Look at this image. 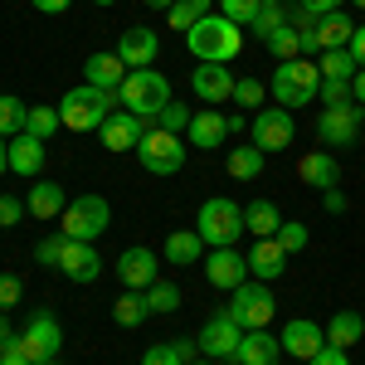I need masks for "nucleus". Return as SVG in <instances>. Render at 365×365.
<instances>
[{"label": "nucleus", "instance_id": "nucleus-2", "mask_svg": "<svg viewBox=\"0 0 365 365\" xmlns=\"http://www.w3.org/2000/svg\"><path fill=\"white\" fill-rule=\"evenodd\" d=\"M185 44H190L195 63H234L239 49H244V25H234L220 10H210V15L185 34Z\"/></svg>", "mask_w": 365, "mask_h": 365}, {"label": "nucleus", "instance_id": "nucleus-8", "mask_svg": "<svg viewBox=\"0 0 365 365\" xmlns=\"http://www.w3.org/2000/svg\"><path fill=\"white\" fill-rule=\"evenodd\" d=\"M225 312L244 327V331H258V327H268V322L278 317V302H273V287H268V282L249 278V282H239V287L229 292Z\"/></svg>", "mask_w": 365, "mask_h": 365}, {"label": "nucleus", "instance_id": "nucleus-13", "mask_svg": "<svg viewBox=\"0 0 365 365\" xmlns=\"http://www.w3.org/2000/svg\"><path fill=\"white\" fill-rule=\"evenodd\" d=\"M151 127H156V117H132V113L117 108V113L98 127V141H103L108 151H137V141L146 137Z\"/></svg>", "mask_w": 365, "mask_h": 365}, {"label": "nucleus", "instance_id": "nucleus-50", "mask_svg": "<svg viewBox=\"0 0 365 365\" xmlns=\"http://www.w3.org/2000/svg\"><path fill=\"white\" fill-rule=\"evenodd\" d=\"M170 346H175V356H180L185 365H190V361H200V341H195V336H175Z\"/></svg>", "mask_w": 365, "mask_h": 365}, {"label": "nucleus", "instance_id": "nucleus-61", "mask_svg": "<svg viewBox=\"0 0 365 365\" xmlns=\"http://www.w3.org/2000/svg\"><path fill=\"white\" fill-rule=\"evenodd\" d=\"M93 5H117V0H93Z\"/></svg>", "mask_w": 365, "mask_h": 365}, {"label": "nucleus", "instance_id": "nucleus-31", "mask_svg": "<svg viewBox=\"0 0 365 365\" xmlns=\"http://www.w3.org/2000/svg\"><path fill=\"white\" fill-rule=\"evenodd\" d=\"M229 175H234V180H258V175H263V166H268V156H263V151H258V146H234V151H229Z\"/></svg>", "mask_w": 365, "mask_h": 365}, {"label": "nucleus", "instance_id": "nucleus-36", "mask_svg": "<svg viewBox=\"0 0 365 365\" xmlns=\"http://www.w3.org/2000/svg\"><path fill=\"white\" fill-rule=\"evenodd\" d=\"M180 302H185V297H180V287H175V282H161V278H156L151 287H146V307H151V317H170Z\"/></svg>", "mask_w": 365, "mask_h": 365}, {"label": "nucleus", "instance_id": "nucleus-63", "mask_svg": "<svg viewBox=\"0 0 365 365\" xmlns=\"http://www.w3.org/2000/svg\"><path fill=\"white\" fill-rule=\"evenodd\" d=\"M44 365H58V361H44Z\"/></svg>", "mask_w": 365, "mask_h": 365}, {"label": "nucleus", "instance_id": "nucleus-44", "mask_svg": "<svg viewBox=\"0 0 365 365\" xmlns=\"http://www.w3.org/2000/svg\"><path fill=\"white\" fill-rule=\"evenodd\" d=\"M322 108H346V103H356L351 98V83H341V78H322Z\"/></svg>", "mask_w": 365, "mask_h": 365}, {"label": "nucleus", "instance_id": "nucleus-10", "mask_svg": "<svg viewBox=\"0 0 365 365\" xmlns=\"http://www.w3.org/2000/svg\"><path fill=\"white\" fill-rule=\"evenodd\" d=\"M253 146L263 151V156H273V151H287L292 141H297V122L287 108H263V113H253Z\"/></svg>", "mask_w": 365, "mask_h": 365}, {"label": "nucleus", "instance_id": "nucleus-18", "mask_svg": "<svg viewBox=\"0 0 365 365\" xmlns=\"http://www.w3.org/2000/svg\"><path fill=\"white\" fill-rule=\"evenodd\" d=\"M282 351L292 356V361H312L322 346H327V327H317V322H307V317H292L287 327H282Z\"/></svg>", "mask_w": 365, "mask_h": 365}, {"label": "nucleus", "instance_id": "nucleus-38", "mask_svg": "<svg viewBox=\"0 0 365 365\" xmlns=\"http://www.w3.org/2000/svg\"><path fill=\"white\" fill-rule=\"evenodd\" d=\"M190 108H185V103H175V98H170L166 108H161V113H156V127H161V132H175V137H185V132H190Z\"/></svg>", "mask_w": 365, "mask_h": 365}, {"label": "nucleus", "instance_id": "nucleus-60", "mask_svg": "<svg viewBox=\"0 0 365 365\" xmlns=\"http://www.w3.org/2000/svg\"><path fill=\"white\" fill-rule=\"evenodd\" d=\"M190 365H215V361H210V356H205V361H190Z\"/></svg>", "mask_w": 365, "mask_h": 365}, {"label": "nucleus", "instance_id": "nucleus-40", "mask_svg": "<svg viewBox=\"0 0 365 365\" xmlns=\"http://www.w3.org/2000/svg\"><path fill=\"white\" fill-rule=\"evenodd\" d=\"M58 127H63V122H58V108H29V122H25V132H29V137L49 141V137L58 132Z\"/></svg>", "mask_w": 365, "mask_h": 365}, {"label": "nucleus", "instance_id": "nucleus-35", "mask_svg": "<svg viewBox=\"0 0 365 365\" xmlns=\"http://www.w3.org/2000/svg\"><path fill=\"white\" fill-rule=\"evenodd\" d=\"M282 25H287V10H282V0H263V10L253 15L249 34H253V39H263V44H268V39H273V34H278Z\"/></svg>", "mask_w": 365, "mask_h": 365}, {"label": "nucleus", "instance_id": "nucleus-41", "mask_svg": "<svg viewBox=\"0 0 365 365\" xmlns=\"http://www.w3.org/2000/svg\"><path fill=\"white\" fill-rule=\"evenodd\" d=\"M258 10H263V0H220V15L234 20V25H244V29L253 25V15H258Z\"/></svg>", "mask_w": 365, "mask_h": 365}, {"label": "nucleus", "instance_id": "nucleus-32", "mask_svg": "<svg viewBox=\"0 0 365 365\" xmlns=\"http://www.w3.org/2000/svg\"><path fill=\"white\" fill-rule=\"evenodd\" d=\"M146 317H151V307H146V292H132V287H127V292L113 302V322H117V327H127V331H132V327H141Z\"/></svg>", "mask_w": 365, "mask_h": 365}, {"label": "nucleus", "instance_id": "nucleus-23", "mask_svg": "<svg viewBox=\"0 0 365 365\" xmlns=\"http://www.w3.org/2000/svg\"><path fill=\"white\" fill-rule=\"evenodd\" d=\"M132 68L117 58V49H103V54H88V63H83V78L93 88H108V93H117L122 88V78H127Z\"/></svg>", "mask_w": 365, "mask_h": 365}, {"label": "nucleus", "instance_id": "nucleus-51", "mask_svg": "<svg viewBox=\"0 0 365 365\" xmlns=\"http://www.w3.org/2000/svg\"><path fill=\"white\" fill-rule=\"evenodd\" d=\"M322 205H327V215H346V195H341V185H336V190H322Z\"/></svg>", "mask_w": 365, "mask_h": 365}, {"label": "nucleus", "instance_id": "nucleus-1", "mask_svg": "<svg viewBox=\"0 0 365 365\" xmlns=\"http://www.w3.org/2000/svg\"><path fill=\"white\" fill-rule=\"evenodd\" d=\"M117 108H122L117 93L93 88V83H78V88H68V93L58 98V122H63L68 132H98Z\"/></svg>", "mask_w": 365, "mask_h": 365}, {"label": "nucleus", "instance_id": "nucleus-27", "mask_svg": "<svg viewBox=\"0 0 365 365\" xmlns=\"http://www.w3.org/2000/svg\"><path fill=\"white\" fill-rule=\"evenodd\" d=\"M297 175H302L307 185H317V190H336L341 185V166L327 151H307V156L297 161Z\"/></svg>", "mask_w": 365, "mask_h": 365}, {"label": "nucleus", "instance_id": "nucleus-49", "mask_svg": "<svg viewBox=\"0 0 365 365\" xmlns=\"http://www.w3.org/2000/svg\"><path fill=\"white\" fill-rule=\"evenodd\" d=\"M307 365H351V356H346V351H336V346H322Z\"/></svg>", "mask_w": 365, "mask_h": 365}, {"label": "nucleus", "instance_id": "nucleus-56", "mask_svg": "<svg viewBox=\"0 0 365 365\" xmlns=\"http://www.w3.org/2000/svg\"><path fill=\"white\" fill-rule=\"evenodd\" d=\"M0 365H34L25 356V351H20V346H10V351H5V356H0Z\"/></svg>", "mask_w": 365, "mask_h": 365}, {"label": "nucleus", "instance_id": "nucleus-37", "mask_svg": "<svg viewBox=\"0 0 365 365\" xmlns=\"http://www.w3.org/2000/svg\"><path fill=\"white\" fill-rule=\"evenodd\" d=\"M205 15H210V0H175V5H170V29L190 34Z\"/></svg>", "mask_w": 365, "mask_h": 365}, {"label": "nucleus", "instance_id": "nucleus-16", "mask_svg": "<svg viewBox=\"0 0 365 365\" xmlns=\"http://www.w3.org/2000/svg\"><path fill=\"white\" fill-rule=\"evenodd\" d=\"M117 278H122V287H132V292H146L151 282L161 278V258L151 249H122V258H117Z\"/></svg>", "mask_w": 365, "mask_h": 365}, {"label": "nucleus", "instance_id": "nucleus-15", "mask_svg": "<svg viewBox=\"0 0 365 365\" xmlns=\"http://www.w3.org/2000/svg\"><path fill=\"white\" fill-rule=\"evenodd\" d=\"M205 278H210V287H220V292H234L239 282H249V253L210 249V258H205Z\"/></svg>", "mask_w": 365, "mask_h": 365}, {"label": "nucleus", "instance_id": "nucleus-28", "mask_svg": "<svg viewBox=\"0 0 365 365\" xmlns=\"http://www.w3.org/2000/svg\"><path fill=\"white\" fill-rule=\"evenodd\" d=\"M244 229H249L253 239H278L282 210L273 205V200H249V210H244Z\"/></svg>", "mask_w": 365, "mask_h": 365}, {"label": "nucleus", "instance_id": "nucleus-43", "mask_svg": "<svg viewBox=\"0 0 365 365\" xmlns=\"http://www.w3.org/2000/svg\"><path fill=\"white\" fill-rule=\"evenodd\" d=\"M63 249H68V234H49V239H39V244H34V258H39L44 268H58Z\"/></svg>", "mask_w": 365, "mask_h": 365}, {"label": "nucleus", "instance_id": "nucleus-3", "mask_svg": "<svg viewBox=\"0 0 365 365\" xmlns=\"http://www.w3.org/2000/svg\"><path fill=\"white\" fill-rule=\"evenodd\" d=\"M268 93H273V103L287 108V113L292 108H307V103H317V93H322V68L312 58H287V63L273 68Z\"/></svg>", "mask_w": 365, "mask_h": 365}, {"label": "nucleus", "instance_id": "nucleus-20", "mask_svg": "<svg viewBox=\"0 0 365 365\" xmlns=\"http://www.w3.org/2000/svg\"><path fill=\"white\" fill-rule=\"evenodd\" d=\"M225 137H229V117L220 113V108H200V113L190 117V132H185V141H190V146L215 151V146H225Z\"/></svg>", "mask_w": 365, "mask_h": 365}, {"label": "nucleus", "instance_id": "nucleus-59", "mask_svg": "<svg viewBox=\"0 0 365 365\" xmlns=\"http://www.w3.org/2000/svg\"><path fill=\"white\" fill-rule=\"evenodd\" d=\"M146 5H151V10H170L175 0H146Z\"/></svg>", "mask_w": 365, "mask_h": 365}, {"label": "nucleus", "instance_id": "nucleus-55", "mask_svg": "<svg viewBox=\"0 0 365 365\" xmlns=\"http://www.w3.org/2000/svg\"><path fill=\"white\" fill-rule=\"evenodd\" d=\"M351 54H356V63L365 68V25H356V34H351V44H346Z\"/></svg>", "mask_w": 365, "mask_h": 365}, {"label": "nucleus", "instance_id": "nucleus-14", "mask_svg": "<svg viewBox=\"0 0 365 365\" xmlns=\"http://www.w3.org/2000/svg\"><path fill=\"white\" fill-rule=\"evenodd\" d=\"M117 58H122L127 68H151V63L161 58V34L151 25H127L122 39H117Z\"/></svg>", "mask_w": 365, "mask_h": 365}, {"label": "nucleus", "instance_id": "nucleus-7", "mask_svg": "<svg viewBox=\"0 0 365 365\" xmlns=\"http://www.w3.org/2000/svg\"><path fill=\"white\" fill-rule=\"evenodd\" d=\"M185 156H190V141L175 137V132H161V127H151V132L137 141V161H141V170H151V175H175V170H185Z\"/></svg>", "mask_w": 365, "mask_h": 365}, {"label": "nucleus", "instance_id": "nucleus-34", "mask_svg": "<svg viewBox=\"0 0 365 365\" xmlns=\"http://www.w3.org/2000/svg\"><path fill=\"white\" fill-rule=\"evenodd\" d=\"M25 122H29V103H20L15 93H0V137H5V141L20 137Z\"/></svg>", "mask_w": 365, "mask_h": 365}, {"label": "nucleus", "instance_id": "nucleus-33", "mask_svg": "<svg viewBox=\"0 0 365 365\" xmlns=\"http://www.w3.org/2000/svg\"><path fill=\"white\" fill-rule=\"evenodd\" d=\"M317 68H322V78H341V83H351V78L361 73V63H356L351 49H322Z\"/></svg>", "mask_w": 365, "mask_h": 365}, {"label": "nucleus", "instance_id": "nucleus-30", "mask_svg": "<svg viewBox=\"0 0 365 365\" xmlns=\"http://www.w3.org/2000/svg\"><path fill=\"white\" fill-rule=\"evenodd\" d=\"M351 34H356V20H351L346 10H331V15L317 20V44H322V49H346Z\"/></svg>", "mask_w": 365, "mask_h": 365}, {"label": "nucleus", "instance_id": "nucleus-47", "mask_svg": "<svg viewBox=\"0 0 365 365\" xmlns=\"http://www.w3.org/2000/svg\"><path fill=\"white\" fill-rule=\"evenodd\" d=\"M25 215H29V205H25V200H15V195H0V225H5V229H15L20 220H25Z\"/></svg>", "mask_w": 365, "mask_h": 365}, {"label": "nucleus", "instance_id": "nucleus-21", "mask_svg": "<svg viewBox=\"0 0 365 365\" xmlns=\"http://www.w3.org/2000/svg\"><path fill=\"white\" fill-rule=\"evenodd\" d=\"M234 361H239V365H278V361H282V341L273 336L268 327H258V331H244L239 351H234Z\"/></svg>", "mask_w": 365, "mask_h": 365}, {"label": "nucleus", "instance_id": "nucleus-53", "mask_svg": "<svg viewBox=\"0 0 365 365\" xmlns=\"http://www.w3.org/2000/svg\"><path fill=\"white\" fill-rule=\"evenodd\" d=\"M29 5H34L39 15H63V10H68L73 0H29Z\"/></svg>", "mask_w": 365, "mask_h": 365}, {"label": "nucleus", "instance_id": "nucleus-52", "mask_svg": "<svg viewBox=\"0 0 365 365\" xmlns=\"http://www.w3.org/2000/svg\"><path fill=\"white\" fill-rule=\"evenodd\" d=\"M302 10H312V15H331V10H341L346 0H297Z\"/></svg>", "mask_w": 365, "mask_h": 365}, {"label": "nucleus", "instance_id": "nucleus-24", "mask_svg": "<svg viewBox=\"0 0 365 365\" xmlns=\"http://www.w3.org/2000/svg\"><path fill=\"white\" fill-rule=\"evenodd\" d=\"M282 268H287V249H282L278 239H258L249 249V278L273 282V278H282Z\"/></svg>", "mask_w": 365, "mask_h": 365}, {"label": "nucleus", "instance_id": "nucleus-46", "mask_svg": "<svg viewBox=\"0 0 365 365\" xmlns=\"http://www.w3.org/2000/svg\"><path fill=\"white\" fill-rule=\"evenodd\" d=\"M263 93H268V88L258 83V78H239V83H234V103H239V108H258Z\"/></svg>", "mask_w": 365, "mask_h": 365}, {"label": "nucleus", "instance_id": "nucleus-4", "mask_svg": "<svg viewBox=\"0 0 365 365\" xmlns=\"http://www.w3.org/2000/svg\"><path fill=\"white\" fill-rule=\"evenodd\" d=\"M113 225V205L103 195H73L63 205V215H58V234H68V239H78V244H98L103 234Z\"/></svg>", "mask_w": 365, "mask_h": 365}, {"label": "nucleus", "instance_id": "nucleus-42", "mask_svg": "<svg viewBox=\"0 0 365 365\" xmlns=\"http://www.w3.org/2000/svg\"><path fill=\"white\" fill-rule=\"evenodd\" d=\"M278 244L287 249V258H292V253H302V249L312 244L307 225H297V220H282V229H278Z\"/></svg>", "mask_w": 365, "mask_h": 365}, {"label": "nucleus", "instance_id": "nucleus-45", "mask_svg": "<svg viewBox=\"0 0 365 365\" xmlns=\"http://www.w3.org/2000/svg\"><path fill=\"white\" fill-rule=\"evenodd\" d=\"M20 297H25V282L15 278V273H0V312H15Z\"/></svg>", "mask_w": 365, "mask_h": 365}, {"label": "nucleus", "instance_id": "nucleus-25", "mask_svg": "<svg viewBox=\"0 0 365 365\" xmlns=\"http://www.w3.org/2000/svg\"><path fill=\"white\" fill-rule=\"evenodd\" d=\"M10 170L25 175V180H39V170H44V141L29 137V132L10 137Z\"/></svg>", "mask_w": 365, "mask_h": 365}, {"label": "nucleus", "instance_id": "nucleus-19", "mask_svg": "<svg viewBox=\"0 0 365 365\" xmlns=\"http://www.w3.org/2000/svg\"><path fill=\"white\" fill-rule=\"evenodd\" d=\"M58 273L68 282H98L103 278V258H98V244H78V239H68V249L58 258Z\"/></svg>", "mask_w": 365, "mask_h": 365}, {"label": "nucleus", "instance_id": "nucleus-9", "mask_svg": "<svg viewBox=\"0 0 365 365\" xmlns=\"http://www.w3.org/2000/svg\"><path fill=\"white\" fill-rule=\"evenodd\" d=\"M15 346H20L34 365L58 361V351H63V327L54 322V312H34V317L25 322V331H20Z\"/></svg>", "mask_w": 365, "mask_h": 365}, {"label": "nucleus", "instance_id": "nucleus-6", "mask_svg": "<svg viewBox=\"0 0 365 365\" xmlns=\"http://www.w3.org/2000/svg\"><path fill=\"white\" fill-rule=\"evenodd\" d=\"M195 234L210 249H234L239 234H244V205H234V200H225V195L205 200L200 215H195Z\"/></svg>", "mask_w": 365, "mask_h": 365}, {"label": "nucleus", "instance_id": "nucleus-29", "mask_svg": "<svg viewBox=\"0 0 365 365\" xmlns=\"http://www.w3.org/2000/svg\"><path fill=\"white\" fill-rule=\"evenodd\" d=\"M356 341H365V317H361V312H336V317L327 322V346L351 351Z\"/></svg>", "mask_w": 365, "mask_h": 365}, {"label": "nucleus", "instance_id": "nucleus-39", "mask_svg": "<svg viewBox=\"0 0 365 365\" xmlns=\"http://www.w3.org/2000/svg\"><path fill=\"white\" fill-rule=\"evenodd\" d=\"M268 54L278 58V63H287V58H302V34L292 25H282L273 39H268Z\"/></svg>", "mask_w": 365, "mask_h": 365}, {"label": "nucleus", "instance_id": "nucleus-57", "mask_svg": "<svg viewBox=\"0 0 365 365\" xmlns=\"http://www.w3.org/2000/svg\"><path fill=\"white\" fill-rule=\"evenodd\" d=\"M351 98H356V103H361V108H365V68H361V73H356V78H351Z\"/></svg>", "mask_w": 365, "mask_h": 365}, {"label": "nucleus", "instance_id": "nucleus-17", "mask_svg": "<svg viewBox=\"0 0 365 365\" xmlns=\"http://www.w3.org/2000/svg\"><path fill=\"white\" fill-rule=\"evenodd\" d=\"M234 73H229L225 63H200L195 73H190V88H195L200 103H210V108H220V103H234Z\"/></svg>", "mask_w": 365, "mask_h": 365}, {"label": "nucleus", "instance_id": "nucleus-48", "mask_svg": "<svg viewBox=\"0 0 365 365\" xmlns=\"http://www.w3.org/2000/svg\"><path fill=\"white\" fill-rule=\"evenodd\" d=\"M141 365H185L180 356H175V346H146V356H141Z\"/></svg>", "mask_w": 365, "mask_h": 365}, {"label": "nucleus", "instance_id": "nucleus-62", "mask_svg": "<svg viewBox=\"0 0 365 365\" xmlns=\"http://www.w3.org/2000/svg\"><path fill=\"white\" fill-rule=\"evenodd\" d=\"M351 5H356V10H365V0H351Z\"/></svg>", "mask_w": 365, "mask_h": 365}, {"label": "nucleus", "instance_id": "nucleus-26", "mask_svg": "<svg viewBox=\"0 0 365 365\" xmlns=\"http://www.w3.org/2000/svg\"><path fill=\"white\" fill-rule=\"evenodd\" d=\"M25 205H29V215H34V220H58V215H63V205H68V195H63V185H58V180H44V175H39V180L29 185Z\"/></svg>", "mask_w": 365, "mask_h": 365}, {"label": "nucleus", "instance_id": "nucleus-12", "mask_svg": "<svg viewBox=\"0 0 365 365\" xmlns=\"http://www.w3.org/2000/svg\"><path fill=\"white\" fill-rule=\"evenodd\" d=\"M200 356H210V361H234V351H239V341H244V327L220 312V317H210L205 327H200Z\"/></svg>", "mask_w": 365, "mask_h": 365}, {"label": "nucleus", "instance_id": "nucleus-22", "mask_svg": "<svg viewBox=\"0 0 365 365\" xmlns=\"http://www.w3.org/2000/svg\"><path fill=\"white\" fill-rule=\"evenodd\" d=\"M205 249H210V244L200 239L195 229H170L161 258H166L170 268H195V263H205Z\"/></svg>", "mask_w": 365, "mask_h": 365}, {"label": "nucleus", "instance_id": "nucleus-11", "mask_svg": "<svg viewBox=\"0 0 365 365\" xmlns=\"http://www.w3.org/2000/svg\"><path fill=\"white\" fill-rule=\"evenodd\" d=\"M361 117H365L361 103L322 108V117H317V137H322V146H356V141H361Z\"/></svg>", "mask_w": 365, "mask_h": 365}, {"label": "nucleus", "instance_id": "nucleus-5", "mask_svg": "<svg viewBox=\"0 0 365 365\" xmlns=\"http://www.w3.org/2000/svg\"><path fill=\"white\" fill-rule=\"evenodd\" d=\"M117 98H122V113L156 117L170 103V83H166L161 68H132V73L122 78V88H117Z\"/></svg>", "mask_w": 365, "mask_h": 365}, {"label": "nucleus", "instance_id": "nucleus-54", "mask_svg": "<svg viewBox=\"0 0 365 365\" xmlns=\"http://www.w3.org/2000/svg\"><path fill=\"white\" fill-rule=\"evenodd\" d=\"M15 327H10V317H5V312H0V356H5V351H10V346H15Z\"/></svg>", "mask_w": 365, "mask_h": 365}, {"label": "nucleus", "instance_id": "nucleus-58", "mask_svg": "<svg viewBox=\"0 0 365 365\" xmlns=\"http://www.w3.org/2000/svg\"><path fill=\"white\" fill-rule=\"evenodd\" d=\"M5 170H10V141L0 137V175H5Z\"/></svg>", "mask_w": 365, "mask_h": 365}]
</instances>
